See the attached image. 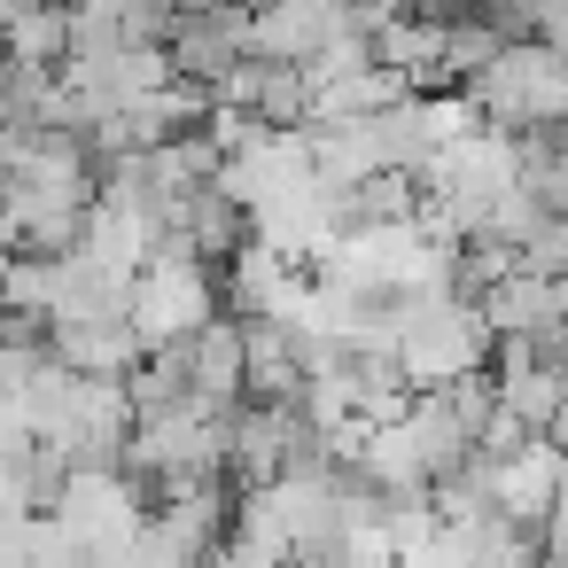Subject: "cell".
<instances>
[{"label":"cell","instance_id":"6da1fadb","mask_svg":"<svg viewBox=\"0 0 568 568\" xmlns=\"http://www.w3.org/2000/svg\"><path fill=\"white\" fill-rule=\"evenodd\" d=\"M219 312H226V273H219L211 257L149 265V273L133 281V327H141L149 343H164V335H195V327H211Z\"/></svg>","mask_w":568,"mask_h":568}]
</instances>
